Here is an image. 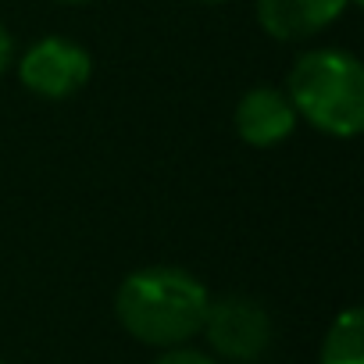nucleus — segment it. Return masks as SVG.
<instances>
[{
	"mask_svg": "<svg viewBox=\"0 0 364 364\" xmlns=\"http://www.w3.org/2000/svg\"><path fill=\"white\" fill-rule=\"evenodd\" d=\"M154 364H218L211 353H204V350H190V346H171V350H164Z\"/></svg>",
	"mask_w": 364,
	"mask_h": 364,
	"instance_id": "8",
	"label": "nucleus"
},
{
	"mask_svg": "<svg viewBox=\"0 0 364 364\" xmlns=\"http://www.w3.org/2000/svg\"><path fill=\"white\" fill-rule=\"evenodd\" d=\"M318 364H364V311L360 307H346L343 314H336V321L328 325L321 339Z\"/></svg>",
	"mask_w": 364,
	"mask_h": 364,
	"instance_id": "7",
	"label": "nucleus"
},
{
	"mask_svg": "<svg viewBox=\"0 0 364 364\" xmlns=\"http://www.w3.org/2000/svg\"><path fill=\"white\" fill-rule=\"evenodd\" d=\"M208 304L211 296L197 275H190L186 268L154 264L122 279L114 314L132 339L171 350L200 332Z\"/></svg>",
	"mask_w": 364,
	"mask_h": 364,
	"instance_id": "1",
	"label": "nucleus"
},
{
	"mask_svg": "<svg viewBox=\"0 0 364 364\" xmlns=\"http://www.w3.org/2000/svg\"><path fill=\"white\" fill-rule=\"evenodd\" d=\"M296 118L318 132L350 139L364 129V68L350 50H311L296 58L286 79Z\"/></svg>",
	"mask_w": 364,
	"mask_h": 364,
	"instance_id": "2",
	"label": "nucleus"
},
{
	"mask_svg": "<svg viewBox=\"0 0 364 364\" xmlns=\"http://www.w3.org/2000/svg\"><path fill=\"white\" fill-rule=\"evenodd\" d=\"M350 0H257V22L272 40H307L328 29Z\"/></svg>",
	"mask_w": 364,
	"mask_h": 364,
	"instance_id": "6",
	"label": "nucleus"
},
{
	"mask_svg": "<svg viewBox=\"0 0 364 364\" xmlns=\"http://www.w3.org/2000/svg\"><path fill=\"white\" fill-rule=\"evenodd\" d=\"M90 72H93V61H90L86 47H79L75 40H65V36L36 40L18 61L22 86L43 100H65V97L79 93L90 82Z\"/></svg>",
	"mask_w": 364,
	"mask_h": 364,
	"instance_id": "4",
	"label": "nucleus"
},
{
	"mask_svg": "<svg viewBox=\"0 0 364 364\" xmlns=\"http://www.w3.org/2000/svg\"><path fill=\"white\" fill-rule=\"evenodd\" d=\"M200 332L208 336V343L218 357L247 364V360H257L272 346L275 325H272V314L264 311V304L229 293V296H218L208 304Z\"/></svg>",
	"mask_w": 364,
	"mask_h": 364,
	"instance_id": "3",
	"label": "nucleus"
},
{
	"mask_svg": "<svg viewBox=\"0 0 364 364\" xmlns=\"http://www.w3.org/2000/svg\"><path fill=\"white\" fill-rule=\"evenodd\" d=\"M0 364H8V360H0Z\"/></svg>",
	"mask_w": 364,
	"mask_h": 364,
	"instance_id": "12",
	"label": "nucleus"
},
{
	"mask_svg": "<svg viewBox=\"0 0 364 364\" xmlns=\"http://www.w3.org/2000/svg\"><path fill=\"white\" fill-rule=\"evenodd\" d=\"M200 4H225V0H200Z\"/></svg>",
	"mask_w": 364,
	"mask_h": 364,
	"instance_id": "11",
	"label": "nucleus"
},
{
	"mask_svg": "<svg viewBox=\"0 0 364 364\" xmlns=\"http://www.w3.org/2000/svg\"><path fill=\"white\" fill-rule=\"evenodd\" d=\"M58 4H86V0H58Z\"/></svg>",
	"mask_w": 364,
	"mask_h": 364,
	"instance_id": "10",
	"label": "nucleus"
},
{
	"mask_svg": "<svg viewBox=\"0 0 364 364\" xmlns=\"http://www.w3.org/2000/svg\"><path fill=\"white\" fill-rule=\"evenodd\" d=\"M236 132L247 146H257V150H268V146H279L282 139L293 136L296 129V111L286 97V90L279 86H250L240 104H236Z\"/></svg>",
	"mask_w": 364,
	"mask_h": 364,
	"instance_id": "5",
	"label": "nucleus"
},
{
	"mask_svg": "<svg viewBox=\"0 0 364 364\" xmlns=\"http://www.w3.org/2000/svg\"><path fill=\"white\" fill-rule=\"evenodd\" d=\"M11 65V36H8V29L0 26V72H4Z\"/></svg>",
	"mask_w": 364,
	"mask_h": 364,
	"instance_id": "9",
	"label": "nucleus"
}]
</instances>
